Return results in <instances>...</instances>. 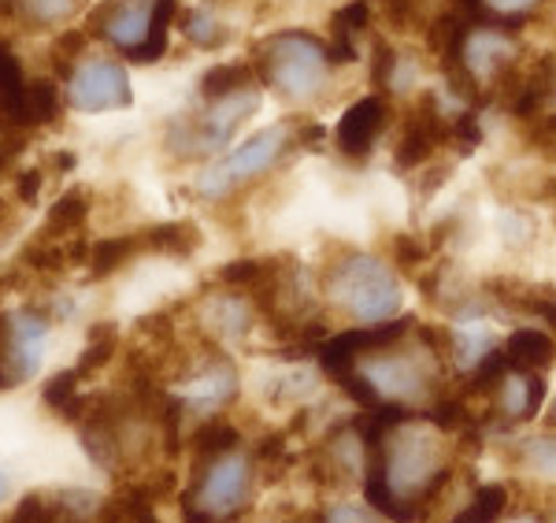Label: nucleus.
<instances>
[{"instance_id":"nucleus-1","label":"nucleus","mask_w":556,"mask_h":523,"mask_svg":"<svg viewBox=\"0 0 556 523\" xmlns=\"http://www.w3.org/2000/svg\"><path fill=\"white\" fill-rule=\"evenodd\" d=\"M371 464L379 468L386 486L401 501L424 512H430L434 494L450 483V464H445V449L438 441V427H412V420L397 423L382 438V446L371 453Z\"/></svg>"},{"instance_id":"nucleus-2","label":"nucleus","mask_w":556,"mask_h":523,"mask_svg":"<svg viewBox=\"0 0 556 523\" xmlns=\"http://www.w3.org/2000/svg\"><path fill=\"white\" fill-rule=\"evenodd\" d=\"M327 297L345 309L349 315L375 327V323H390L401 312V283L386 260L371 252H345L330 264L327 272Z\"/></svg>"},{"instance_id":"nucleus-3","label":"nucleus","mask_w":556,"mask_h":523,"mask_svg":"<svg viewBox=\"0 0 556 523\" xmlns=\"http://www.w3.org/2000/svg\"><path fill=\"white\" fill-rule=\"evenodd\" d=\"M175 15L178 0H104L89 30L112 41L130 63H156L167 52Z\"/></svg>"},{"instance_id":"nucleus-4","label":"nucleus","mask_w":556,"mask_h":523,"mask_svg":"<svg viewBox=\"0 0 556 523\" xmlns=\"http://www.w3.org/2000/svg\"><path fill=\"white\" fill-rule=\"evenodd\" d=\"M327 45L304 30H278L256 45L253 71L286 101H312L327 83Z\"/></svg>"},{"instance_id":"nucleus-5","label":"nucleus","mask_w":556,"mask_h":523,"mask_svg":"<svg viewBox=\"0 0 556 523\" xmlns=\"http://www.w3.org/2000/svg\"><path fill=\"white\" fill-rule=\"evenodd\" d=\"M253 501V461L241 449L197 464V480L182 494L186 523H235Z\"/></svg>"},{"instance_id":"nucleus-6","label":"nucleus","mask_w":556,"mask_h":523,"mask_svg":"<svg viewBox=\"0 0 556 523\" xmlns=\"http://www.w3.org/2000/svg\"><path fill=\"white\" fill-rule=\"evenodd\" d=\"M405 346L408 341H397L382 353L364 357L356 368L371 383L379 404H401V409L416 412V404L427 409V401H434V360H430L434 349L424 346L412 353Z\"/></svg>"},{"instance_id":"nucleus-7","label":"nucleus","mask_w":556,"mask_h":523,"mask_svg":"<svg viewBox=\"0 0 556 523\" xmlns=\"http://www.w3.org/2000/svg\"><path fill=\"white\" fill-rule=\"evenodd\" d=\"M293 141V123H275L267 130L253 134L245 146H238L235 152H227L223 160H215L197 175L193 189L204 201H223L227 194H235L238 186L253 183L256 175H264L267 167L278 164V157L286 152V146Z\"/></svg>"},{"instance_id":"nucleus-8","label":"nucleus","mask_w":556,"mask_h":523,"mask_svg":"<svg viewBox=\"0 0 556 523\" xmlns=\"http://www.w3.org/2000/svg\"><path fill=\"white\" fill-rule=\"evenodd\" d=\"M260 108V94L256 89H245V94H235L227 101H215L204 108L193 120H178L172 130H167V149L175 157H212V152L227 149V141L238 134V126L249 120Z\"/></svg>"},{"instance_id":"nucleus-9","label":"nucleus","mask_w":556,"mask_h":523,"mask_svg":"<svg viewBox=\"0 0 556 523\" xmlns=\"http://www.w3.org/2000/svg\"><path fill=\"white\" fill-rule=\"evenodd\" d=\"M71 104L86 115L130 108L134 86L127 78V67L115 60H83L71 75Z\"/></svg>"},{"instance_id":"nucleus-10","label":"nucleus","mask_w":556,"mask_h":523,"mask_svg":"<svg viewBox=\"0 0 556 523\" xmlns=\"http://www.w3.org/2000/svg\"><path fill=\"white\" fill-rule=\"evenodd\" d=\"M52 331V312L49 309H15L8 312V368H12L15 386L30 383L45 364V341Z\"/></svg>"},{"instance_id":"nucleus-11","label":"nucleus","mask_w":556,"mask_h":523,"mask_svg":"<svg viewBox=\"0 0 556 523\" xmlns=\"http://www.w3.org/2000/svg\"><path fill=\"white\" fill-rule=\"evenodd\" d=\"M450 134V126L442 120V108H438V97L434 94H424L419 97V108L408 115L405 130H401V141L393 149V164L397 171H412V167H424L434 149L442 146V138Z\"/></svg>"},{"instance_id":"nucleus-12","label":"nucleus","mask_w":556,"mask_h":523,"mask_svg":"<svg viewBox=\"0 0 556 523\" xmlns=\"http://www.w3.org/2000/svg\"><path fill=\"white\" fill-rule=\"evenodd\" d=\"M238 394V372L227 357H208L201 368L190 375L186 390L178 394L186 412H204V416H215V409H223L230 398Z\"/></svg>"},{"instance_id":"nucleus-13","label":"nucleus","mask_w":556,"mask_h":523,"mask_svg":"<svg viewBox=\"0 0 556 523\" xmlns=\"http://www.w3.org/2000/svg\"><path fill=\"white\" fill-rule=\"evenodd\" d=\"M382 126H386V97L379 94L361 97V101L353 108H345V115L338 120L334 141L349 160H364V157H371Z\"/></svg>"},{"instance_id":"nucleus-14","label":"nucleus","mask_w":556,"mask_h":523,"mask_svg":"<svg viewBox=\"0 0 556 523\" xmlns=\"http://www.w3.org/2000/svg\"><path fill=\"white\" fill-rule=\"evenodd\" d=\"M508 372H545L556 360V341L538 327H519L501 346Z\"/></svg>"},{"instance_id":"nucleus-15","label":"nucleus","mask_w":556,"mask_h":523,"mask_svg":"<svg viewBox=\"0 0 556 523\" xmlns=\"http://www.w3.org/2000/svg\"><path fill=\"white\" fill-rule=\"evenodd\" d=\"M497 390H501V409H505L508 420H531L542 409L549 386H545L542 372H508Z\"/></svg>"},{"instance_id":"nucleus-16","label":"nucleus","mask_w":556,"mask_h":523,"mask_svg":"<svg viewBox=\"0 0 556 523\" xmlns=\"http://www.w3.org/2000/svg\"><path fill=\"white\" fill-rule=\"evenodd\" d=\"M41 401L52 416H60L64 423H83L89 409V401L83 398V375H78L75 368L49 375V383H45V390H41Z\"/></svg>"},{"instance_id":"nucleus-17","label":"nucleus","mask_w":556,"mask_h":523,"mask_svg":"<svg viewBox=\"0 0 556 523\" xmlns=\"http://www.w3.org/2000/svg\"><path fill=\"white\" fill-rule=\"evenodd\" d=\"M204 323L219 335L223 341H241L253 327V309H249L245 297L238 294H223L212 297L208 309H204Z\"/></svg>"},{"instance_id":"nucleus-18","label":"nucleus","mask_w":556,"mask_h":523,"mask_svg":"<svg viewBox=\"0 0 556 523\" xmlns=\"http://www.w3.org/2000/svg\"><path fill=\"white\" fill-rule=\"evenodd\" d=\"M141 238V252H160V257H190V252L201 249V231L197 223H156V227H146L138 234Z\"/></svg>"},{"instance_id":"nucleus-19","label":"nucleus","mask_w":556,"mask_h":523,"mask_svg":"<svg viewBox=\"0 0 556 523\" xmlns=\"http://www.w3.org/2000/svg\"><path fill=\"white\" fill-rule=\"evenodd\" d=\"M89 209H93V194L86 186H71L52 201L49 215H45V238H60V234L83 231L89 220Z\"/></svg>"},{"instance_id":"nucleus-20","label":"nucleus","mask_w":556,"mask_h":523,"mask_svg":"<svg viewBox=\"0 0 556 523\" xmlns=\"http://www.w3.org/2000/svg\"><path fill=\"white\" fill-rule=\"evenodd\" d=\"M89 0H0V12L15 15L26 26H52L75 20L78 12H86Z\"/></svg>"},{"instance_id":"nucleus-21","label":"nucleus","mask_w":556,"mask_h":523,"mask_svg":"<svg viewBox=\"0 0 556 523\" xmlns=\"http://www.w3.org/2000/svg\"><path fill=\"white\" fill-rule=\"evenodd\" d=\"M190 446H193L197 464H208V461H215V457L235 453V449L241 446V431H238L230 420H223V416H208V420L201 423V427L193 431Z\"/></svg>"},{"instance_id":"nucleus-22","label":"nucleus","mask_w":556,"mask_h":523,"mask_svg":"<svg viewBox=\"0 0 556 523\" xmlns=\"http://www.w3.org/2000/svg\"><path fill=\"white\" fill-rule=\"evenodd\" d=\"M138 252H141L138 234H115V238L93 241V246H89V275H93V278L115 275L119 267H127Z\"/></svg>"},{"instance_id":"nucleus-23","label":"nucleus","mask_w":556,"mask_h":523,"mask_svg":"<svg viewBox=\"0 0 556 523\" xmlns=\"http://www.w3.org/2000/svg\"><path fill=\"white\" fill-rule=\"evenodd\" d=\"M253 78H256L253 63H219V67H208L201 75V97L208 104L227 101V97L253 89Z\"/></svg>"},{"instance_id":"nucleus-24","label":"nucleus","mask_w":556,"mask_h":523,"mask_svg":"<svg viewBox=\"0 0 556 523\" xmlns=\"http://www.w3.org/2000/svg\"><path fill=\"white\" fill-rule=\"evenodd\" d=\"M26 89H30V83H26V75H23L20 57H15L8 45H0V115L15 126H20V115H23Z\"/></svg>"},{"instance_id":"nucleus-25","label":"nucleus","mask_w":556,"mask_h":523,"mask_svg":"<svg viewBox=\"0 0 556 523\" xmlns=\"http://www.w3.org/2000/svg\"><path fill=\"white\" fill-rule=\"evenodd\" d=\"M64 120V101H60V89L52 78H38L26 89V101H23V115L20 126H56Z\"/></svg>"},{"instance_id":"nucleus-26","label":"nucleus","mask_w":556,"mask_h":523,"mask_svg":"<svg viewBox=\"0 0 556 523\" xmlns=\"http://www.w3.org/2000/svg\"><path fill=\"white\" fill-rule=\"evenodd\" d=\"M115 349H119V331H115V323H93L86 335V349L83 357H78L75 372L89 378L93 372H104L108 360L115 357Z\"/></svg>"},{"instance_id":"nucleus-27","label":"nucleus","mask_w":556,"mask_h":523,"mask_svg":"<svg viewBox=\"0 0 556 523\" xmlns=\"http://www.w3.org/2000/svg\"><path fill=\"white\" fill-rule=\"evenodd\" d=\"M508 505V490L501 483H490V486H479L468 509H460L453 516V523H497L501 512Z\"/></svg>"},{"instance_id":"nucleus-28","label":"nucleus","mask_w":556,"mask_h":523,"mask_svg":"<svg viewBox=\"0 0 556 523\" xmlns=\"http://www.w3.org/2000/svg\"><path fill=\"white\" fill-rule=\"evenodd\" d=\"M519 464L527 472L542 475V480L556 483V435H531L519 446Z\"/></svg>"},{"instance_id":"nucleus-29","label":"nucleus","mask_w":556,"mask_h":523,"mask_svg":"<svg viewBox=\"0 0 556 523\" xmlns=\"http://www.w3.org/2000/svg\"><path fill=\"white\" fill-rule=\"evenodd\" d=\"M182 34L193 45H201V49H215V45L227 38V30L219 26V20H215L212 12H204V8H193V12L182 15Z\"/></svg>"},{"instance_id":"nucleus-30","label":"nucleus","mask_w":556,"mask_h":523,"mask_svg":"<svg viewBox=\"0 0 556 523\" xmlns=\"http://www.w3.org/2000/svg\"><path fill=\"white\" fill-rule=\"evenodd\" d=\"M508 375V364H505V353L501 349H490L479 364L471 368V378H468V390L471 394H493Z\"/></svg>"},{"instance_id":"nucleus-31","label":"nucleus","mask_w":556,"mask_h":523,"mask_svg":"<svg viewBox=\"0 0 556 523\" xmlns=\"http://www.w3.org/2000/svg\"><path fill=\"white\" fill-rule=\"evenodd\" d=\"M490 335L486 331H464V335H450V349H445V357H453L460 368H471L479 364L482 357L490 353Z\"/></svg>"},{"instance_id":"nucleus-32","label":"nucleus","mask_w":556,"mask_h":523,"mask_svg":"<svg viewBox=\"0 0 556 523\" xmlns=\"http://www.w3.org/2000/svg\"><path fill=\"white\" fill-rule=\"evenodd\" d=\"M267 272H271V264L267 260H235V264H223L219 267V283L235 286V290H256L260 283L267 278Z\"/></svg>"},{"instance_id":"nucleus-33","label":"nucleus","mask_w":556,"mask_h":523,"mask_svg":"<svg viewBox=\"0 0 556 523\" xmlns=\"http://www.w3.org/2000/svg\"><path fill=\"white\" fill-rule=\"evenodd\" d=\"M393 78H397V49L390 41L375 38L371 45V83L379 89H393Z\"/></svg>"},{"instance_id":"nucleus-34","label":"nucleus","mask_w":556,"mask_h":523,"mask_svg":"<svg viewBox=\"0 0 556 523\" xmlns=\"http://www.w3.org/2000/svg\"><path fill=\"white\" fill-rule=\"evenodd\" d=\"M450 134L456 138V146H460V152H471L482 146V126L479 120H475V108H464L460 115L450 123Z\"/></svg>"},{"instance_id":"nucleus-35","label":"nucleus","mask_w":556,"mask_h":523,"mask_svg":"<svg viewBox=\"0 0 556 523\" xmlns=\"http://www.w3.org/2000/svg\"><path fill=\"white\" fill-rule=\"evenodd\" d=\"M23 149H26V138L20 134V126L8 123L4 115H0V175L12 167V160L20 157Z\"/></svg>"},{"instance_id":"nucleus-36","label":"nucleus","mask_w":556,"mask_h":523,"mask_svg":"<svg viewBox=\"0 0 556 523\" xmlns=\"http://www.w3.org/2000/svg\"><path fill=\"white\" fill-rule=\"evenodd\" d=\"M393 257H397L401 267L412 272V267H419L427 260V246L416 238V234H397V238H393Z\"/></svg>"},{"instance_id":"nucleus-37","label":"nucleus","mask_w":556,"mask_h":523,"mask_svg":"<svg viewBox=\"0 0 556 523\" xmlns=\"http://www.w3.org/2000/svg\"><path fill=\"white\" fill-rule=\"evenodd\" d=\"M41 186H45V171L41 167H26L20 175V183H15V197H20L23 204H38Z\"/></svg>"},{"instance_id":"nucleus-38","label":"nucleus","mask_w":556,"mask_h":523,"mask_svg":"<svg viewBox=\"0 0 556 523\" xmlns=\"http://www.w3.org/2000/svg\"><path fill=\"white\" fill-rule=\"evenodd\" d=\"M534 138V149L542 152V157L556 160V115H545V120H538V126L531 130Z\"/></svg>"},{"instance_id":"nucleus-39","label":"nucleus","mask_w":556,"mask_h":523,"mask_svg":"<svg viewBox=\"0 0 556 523\" xmlns=\"http://www.w3.org/2000/svg\"><path fill=\"white\" fill-rule=\"evenodd\" d=\"M52 164H56V171H71V167H75V152H56V157H52Z\"/></svg>"},{"instance_id":"nucleus-40","label":"nucleus","mask_w":556,"mask_h":523,"mask_svg":"<svg viewBox=\"0 0 556 523\" xmlns=\"http://www.w3.org/2000/svg\"><path fill=\"white\" fill-rule=\"evenodd\" d=\"M8 498H12V475L0 468V505H4Z\"/></svg>"},{"instance_id":"nucleus-41","label":"nucleus","mask_w":556,"mask_h":523,"mask_svg":"<svg viewBox=\"0 0 556 523\" xmlns=\"http://www.w3.org/2000/svg\"><path fill=\"white\" fill-rule=\"evenodd\" d=\"M513 523H542V516H519V520H513Z\"/></svg>"},{"instance_id":"nucleus-42","label":"nucleus","mask_w":556,"mask_h":523,"mask_svg":"<svg viewBox=\"0 0 556 523\" xmlns=\"http://www.w3.org/2000/svg\"><path fill=\"white\" fill-rule=\"evenodd\" d=\"M553 423H556V404H553Z\"/></svg>"},{"instance_id":"nucleus-43","label":"nucleus","mask_w":556,"mask_h":523,"mask_svg":"<svg viewBox=\"0 0 556 523\" xmlns=\"http://www.w3.org/2000/svg\"><path fill=\"white\" fill-rule=\"evenodd\" d=\"M553 523H556V520H553Z\"/></svg>"}]
</instances>
